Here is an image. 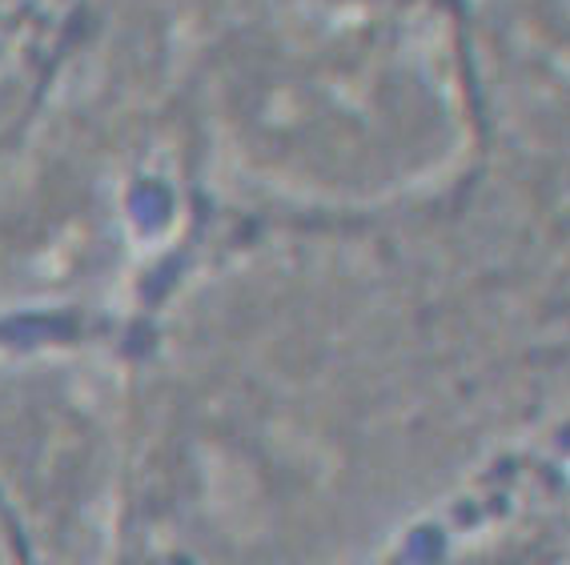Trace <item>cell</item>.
<instances>
[{
  "label": "cell",
  "mask_w": 570,
  "mask_h": 565,
  "mask_svg": "<svg viewBox=\"0 0 570 565\" xmlns=\"http://www.w3.org/2000/svg\"><path fill=\"white\" fill-rule=\"evenodd\" d=\"M177 97L237 185L306 209L422 197L482 141L446 0H234Z\"/></svg>",
  "instance_id": "obj_1"
},
{
  "label": "cell",
  "mask_w": 570,
  "mask_h": 565,
  "mask_svg": "<svg viewBox=\"0 0 570 565\" xmlns=\"http://www.w3.org/2000/svg\"><path fill=\"white\" fill-rule=\"evenodd\" d=\"M479 137L499 125L527 149L567 132V0H450Z\"/></svg>",
  "instance_id": "obj_2"
},
{
  "label": "cell",
  "mask_w": 570,
  "mask_h": 565,
  "mask_svg": "<svg viewBox=\"0 0 570 565\" xmlns=\"http://www.w3.org/2000/svg\"><path fill=\"white\" fill-rule=\"evenodd\" d=\"M85 32V0H0V141L21 137L57 97Z\"/></svg>",
  "instance_id": "obj_3"
},
{
  "label": "cell",
  "mask_w": 570,
  "mask_h": 565,
  "mask_svg": "<svg viewBox=\"0 0 570 565\" xmlns=\"http://www.w3.org/2000/svg\"><path fill=\"white\" fill-rule=\"evenodd\" d=\"M446 4H450V0H446Z\"/></svg>",
  "instance_id": "obj_4"
}]
</instances>
